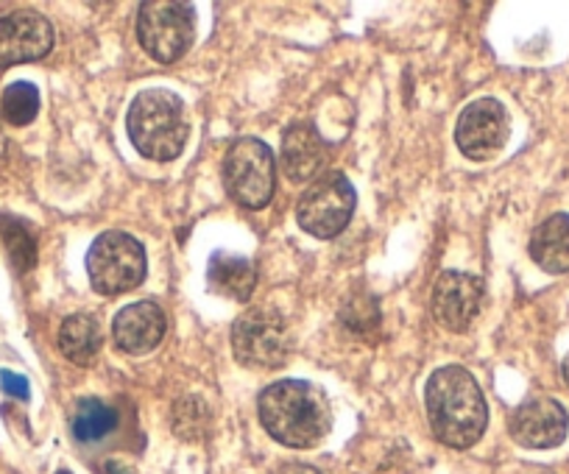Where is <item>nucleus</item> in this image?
Masks as SVG:
<instances>
[{
    "label": "nucleus",
    "mask_w": 569,
    "mask_h": 474,
    "mask_svg": "<svg viewBox=\"0 0 569 474\" xmlns=\"http://www.w3.org/2000/svg\"><path fill=\"white\" fill-rule=\"evenodd\" d=\"M425 402L436 438L456 450L478 444L489 424V407L480 394V385L463 366H445L430 374L425 385Z\"/></svg>",
    "instance_id": "1"
},
{
    "label": "nucleus",
    "mask_w": 569,
    "mask_h": 474,
    "mask_svg": "<svg viewBox=\"0 0 569 474\" xmlns=\"http://www.w3.org/2000/svg\"><path fill=\"white\" fill-rule=\"evenodd\" d=\"M257 411L268 435L293 450L316 446L330 433V402L316 385L302 380H279L268 385L260 394Z\"/></svg>",
    "instance_id": "2"
},
{
    "label": "nucleus",
    "mask_w": 569,
    "mask_h": 474,
    "mask_svg": "<svg viewBox=\"0 0 569 474\" xmlns=\"http://www.w3.org/2000/svg\"><path fill=\"white\" fill-rule=\"evenodd\" d=\"M126 127L134 149L154 162L177 160L190 134L182 98L171 90L140 92L131 103Z\"/></svg>",
    "instance_id": "3"
},
{
    "label": "nucleus",
    "mask_w": 569,
    "mask_h": 474,
    "mask_svg": "<svg viewBox=\"0 0 569 474\" xmlns=\"http://www.w3.org/2000/svg\"><path fill=\"white\" fill-rule=\"evenodd\" d=\"M87 274L101 296L131 291L146 276V249L126 232H103L87 252Z\"/></svg>",
    "instance_id": "4"
},
{
    "label": "nucleus",
    "mask_w": 569,
    "mask_h": 474,
    "mask_svg": "<svg viewBox=\"0 0 569 474\" xmlns=\"http://www.w3.org/2000/svg\"><path fill=\"white\" fill-rule=\"evenodd\" d=\"M196 37V12L182 0H149L140 7L137 40L157 62H177Z\"/></svg>",
    "instance_id": "5"
},
{
    "label": "nucleus",
    "mask_w": 569,
    "mask_h": 474,
    "mask_svg": "<svg viewBox=\"0 0 569 474\" xmlns=\"http://www.w3.org/2000/svg\"><path fill=\"white\" fill-rule=\"evenodd\" d=\"M232 349L240 366L279 369L291 354V332L273 307H251L234 321Z\"/></svg>",
    "instance_id": "6"
},
{
    "label": "nucleus",
    "mask_w": 569,
    "mask_h": 474,
    "mask_svg": "<svg viewBox=\"0 0 569 474\" xmlns=\"http://www.w3.org/2000/svg\"><path fill=\"white\" fill-rule=\"evenodd\" d=\"M277 171L273 154L262 140L243 138L223 157V188L246 210H262L271 201Z\"/></svg>",
    "instance_id": "7"
},
{
    "label": "nucleus",
    "mask_w": 569,
    "mask_h": 474,
    "mask_svg": "<svg viewBox=\"0 0 569 474\" xmlns=\"http://www.w3.org/2000/svg\"><path fill=\"white\" fill-rule=\"evenodd\" d=\"M355 212V188L341 171H325L308 184L297 204V221L313 238L330 241L347 229Z\"/></svg>",
    "instance_id": "8"
},
{
    "label": "nucleus",
    "mask_w": 569,
    "mask_h": 474,
    "mask_svg": "<svg viewBox=\"0 0 569 474\" xmlns=\"http://www.w3.org/2000/svg\"><path fill=\"white\" fill-rule=\"evenodd\" d=\"M508 132V112L497 98H480V101L469 103L458 118L456 140L458 149L475 162H486L497 157L506 145Z\"/></svg>",
    "instance_id": "9"
},
{
    "label": "nucleus",
    "mask_w": 569,
    "mask_h": 474,
    "mask_svg": "<svg viewBox=\"0 0 569 474\" xmlns=\"http://www.w3.org/2000/svg\"><path fill=\"white\" fill-rule=\"evenodd\" d=\"M433 319L445 330L463 332L472 326L486 304V288L478 276L461 271H445L433 285Z\"/></svg>",
    "instance_id": "10"
},
{
    "label": "nucleus",
    "mask_w": 569,
    "mask_h": 474,
    "mask_svg": "<svg viewBox=\"0 0 569 474\" xmlns=\"http://www.w3.org/2000/svg\"><path fill=\"white\" fill-rule=\"evenodd\" d=\"M53 48V26L40 12H12L0 18V68L37 62Z\"/></svg>",
    "instance_id": "11"
},
{
    "label": "nucleus",
    "mask_w": 569,
    "mask_h": 474,
    "mask_svg": "<svg viewBox=\"0 0 569 474\" xmlns=\"http://www.w3.org/2000/svg\"><path fill=\"white\" fill-rule=\"evenodd\" d=\"M569 416L563 411L561 402L550 400V396H533V400L522 402L517 411L511 413V430L513 441L528 450H550L567 438Z\"/></svg>",
    "instance_id": "12"
},
{
    "label": "nucleus",
    "mask_w": 569,
    "mask_h": 474,
    "mask_svg": "<svg viewBox=\"0 0 569 474\" xmlns=\"http://www.w3.org/2000/svg\"><path fill=\"white\" fill-rule=\"evenodd\" d=\"M330 145L321 140L313 123H293L282 134V171L291 182H313L325 173Z\"/></svg>",
    "instance_id": "13"
},
{
    "label": "nucleus",
    "mask_w": 569,
    "mask_h": 474,
    "mask_svg": "<svg viewBox=\"0 0 569 474\" xmlns=\"http://www.w3.org/2000/svg\"><path fill=\"white\" fill-rule=\"evenodd\" d=\"M166 313L154 302H134L120 310L112 321V335L123 352L146 354L166 337Z\"/></svg>",
    "instance_id": "14"
},
{
    "label": "nucleus",
    "mask_w": 569,
    "mask_h": 474,
    "mask_svg": "<svg viewBox=\"0 0 569 474\" xmlns=\"http://www.w3.org/2000/svg\"><path fill=\"white\" fill-rule=\"evenodd\" d=\"M207 282H210L212 293L243 304L249 302L251 293H254L257 271L249 258L218 252L212 254L210 265H207Z\"/></svg>",
    "instance_id": "15"
},
{
    "label": "nucleus",
    "mask_w": 569,
    "mask_h": 474,
    "mask_svg": "<svg viewBox=\"0 0 569 474\" xmlns=\"http://www.w3.org/2000/svg\"><path fill=\"white\" fill-rule=\"evenodd\" d=\"M530 258L547 274L569 271V215H552L530 238Z\"/></svg>",
    "instance_id": "16"
},
{
    "label": "nucleus",
    "mask_w": 569,
    "mask_h": 474,
    "mask_svg": "<svg viewBox=\"0 0 569 474\" xmlns=\"http://www.w3.org/2000/svg\"><path fill=\"white\" fill-rule=\"evenodd\" d=\"M59 349L76 366H90L96 361L98 349H101L98 321L87 313H76L64 319L62 330H59Z\"/></svg>",
    "instance_id": "17"
},
{
    "label": "nucleus",
    "mask_w": 569,
    "mask_h": 474,
    "mask_svg": "<svg viewBox=\"0 0 569 474\" xmlns=\"http://www.w3.org/2000/svg\"><path fill=\"white\" fill-rule=\"evenodd\" d=\"M0 234H3V243H7L9 260H12L14 271L26 274L37 265V238L34 229L26 221L14 215H0Z\"/></svg>",
    "instance_id": "18"
},
{
    "label": "nucleus",
    "mask_w": 569,
    "mask_h": 474,
    "mask_svg": "<svg viewBox=\"0 0 569 474\" xmlns=\"http://www.w3.org/2000/svg\"><path fill=\"white\" fill-rule=\"evenodd\" d=\"M118 427V411L101 400H81L73 413V435L84 444L103 438Z\"/></svg>",
    "instance_id": "19"
},
{
    "label": "nucleus",
    "mask_w": 569,
    "mask_h": 474,
    "mask_svg": "<svg viewBox=\"0 0 569 474\" xmlns=\"http://www.w3.org/2000/svg\"><path fill=\"white\" fill-rule=\"evenodd\" d=\"M0 112L12 127H29L40 112V90L31 81H14L3 90L0 98Z\"/></svg>",
    "instance_id": "20"
},
{
    "label": "nucleus",
    "mask_w": 569,
    "mask_h": 474,
    "mask_svg": "<svg viewBox=\"0 0 569 474\" xmlns=\"http://www.w3.org/2000/svg\"><path fill=\"white\" fill-rule=\"evenodd\" d=\"M207 422H210V411L199 396H184L173 407V430L182 435L184 441H193L204 433Z\"/></svg>",
    "instance_id": "21"
},
{
    "label": "nucleus",
    "mask_w": 569,
    "mask_h": 474,
    "mask_svg": "<svg viewBox=\"0 0 569 474\" xmlns=\"http://www.w3.org/2000/svg\"><path fill=\"white\" fill-rule=\"evenodd\" d=\"M0 389L7 391L9 396H14V400H29L31 389H29V380L20 377V374L14 372H0Z\"/></svg>",
    "instance_id": "22"
},
{
    "label": "nucleus",
    "mask_w": 569,
    "mask_h": 474,
    "mask_svg": "<svg viewBox=\"0 0 569 474\" xmlns=\"http://www.w3.org/2000/svg\"><path fill=\"white\" fill-rule=\"evenodd\" d=\"M279 474H321V472L319 468L308 466V463H288V466H284Z\"/></svg>",
    "instance_id": "23"
},
{
    "label": "nucleus",
    "mask_w": 569,
    "mask_h": 474,
    "mask_svg": "<svg viewBox=\"0 0 569 474\" xmlns=\"http://www.w3.org/2000/svg\"><path fill=\"white\" fill-rule=\"evenodd\" d=\"M107 474H134V472H131L129 466H123V463L112 461V463H107Z\"/></svg>",
    "instance_id": "24"
},
{
    "label": "nucleus",
    "mask_w": 569,
    "mask_h": 474,
    "mask_svg": "<svg viewBox=\"0 0 569 474\" xmlns=\"http://www.w3.org/2000/svg\"><path fill=\"white\" fill-rule=\"evenodd\" d=\"M7 154H9V140L7 134H3V127H0V165L7 162Z\"/></svg>",
    "instance_id": "25"
},
{
    "label": "nucleus",
    "mask_w": 569,
    "mask_h": 474,
    "mask_svg": "<svg viewBox=\"0 0 569 474\" xmlns=\"http://www.w3.org/2000/svg\"><path fill=\"white\" fill-rule=\"evenodd\" d=\"M563 377H567V383H569V357L563 361Z\"/></svg>",
    "instance_id": "26"
},
{
    "label": "nucleus",
    "mask_w": 569,
    "mask_h": 474,
    "mask_svg": "<svg viewBox=\"0 0 569 474\" xmlns=\"http://www.w3.org/2000/svg\"><path fill=\"white\" fill-rule=\"evenodd\" d=\"M57 474H70V472H57Z\"/></svg>",
    "instance_id": "27"
}]
</instances>
